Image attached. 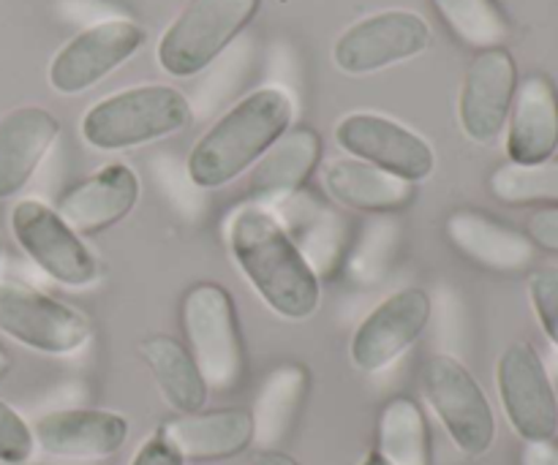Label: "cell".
<instances>
[{
  "label": "cell",
  "instance_id": "29",
  "mask_svg": "<svg viewBox=\"0 0 558 465\" xmlns=\"http://www.w3.org/2000/svg\"><path fill=\"white\" fill-rule=\"evenodd\" d=\"M529 299H532L534 316L548 335V341L558 348V267L545 265L529 276Z\"/></svg>",
  "mask_w": 558,
  "mask_h": 465
},
{
  "label": "cell",
  "instance_id": "16",
  "mask_svg": "<svg viewBox=\"0 0 558 465\" xmlns=\"http://www.w3.org/2000/svg\"><path fill=\"white\" fill-rule=\"evenodd\" d=\"M140 174L129 163H107L71 185L60 196L54 210L74 232H80L82 237H93V234L107 232V229L118 227L123 218H129L140 205Z\"/></svg>",
  "mask_w": 558,
  "mask_h": 465
},
{
  "label": "cell",
  "instance_id": "22",
  "mask_svg": "<svg viewBox=\"0 0 558 465\" xmlns=\"http://www.w3.org/2000/svg\"><path fill=\"white\" fill-rule=\"evenodd\" d=\"M447 234L458 250H463L469 259L488 267V270H526L537 254L529 234H521L518 229L499 223L496 218L477 210L452 212L450 221H447Z\"/></svg>",
  "mask_w": 558,
  "mask_h": 465
},
{
  "label": "cell",
  "instance_id": "14",
  "mask_svg": "<svg viewBox=\"0 0 558 465\" xmlns=\"http://www.w3.org/2000/svg\"><path fill=\"white\" fill-rule=\"evenodd\" d=\"M518 90L515 58L505 47L483 49L469 63L458 96V118L463 134L477 145L499 139L510 120L512 98Z\"/></svg>",
  "mask_w": 558,
  "mask_h": 465
},
{
  "label": "cell",
  "instance_id": "30",
  "mask_svg": "<svg viewBox=\"0 0 558 465\" xmlns=\"http://www.w3.org/2000/svg\"><path fill=\"white\" fill-rule=\"evenodd\" d=\"M529 240L534 248L558 256V207H545L529 218Z\"/></svg>",
  "mask_w": 558,
  "mask_h": 465
},
{
  "label": "cell",
  "instance_id": "10",
  "mask_svg": "<svg viewBox=\"0 0 558 465\" xmlns=\"http://www.w3.org/2000/svg\"><path fill=\"white\" fill-rule=\"evenodd\" d=\"M336 142L343 152L381 172L417 185L436 169V152L417 131L374 112L347 114L336 125Z\"/></svg>",
  "mask_w": 558,
  "mask_h": 465
},
{
  "label": "cell",
  "instance_id": "23",
  "mask_svg": "<svg viewBox=\"0 0 558 465\" xmlns=\"http://www.w3.org/2000/svg\"><path fill=\"white\" fill-rule=\"evenodd\" d=\"M140 357L169 408L178 414H196L207 406L210 387L183 341L172 335H150L140 343Z\"/></svg>",
  "mask_w": 558,
  "mask_h": 465
},
{
  "label": "cell",
  "instance_id": "15",
  "mask_svg": "<svg viewBox=\"0 0 558 465\" xmlns=\"http://www.w3.org/2000/svg\"><path fill=\"white\" fill-rule=\"evenodd\" d=\"M31 428L36 450L60 461H107L123 450L131 433L129 419L109 408H60Z\"/></svg>",
  "mask_w": 558,
  "mask_h": 465
},
{
  "label": "cell",
  "instance_id": "18",
  "mask_svg": "<svg viewBox=\"0 0 558 465\" xmlns=\"http://www.w3.org/2000/svg\"><path fill=\"white\" fill-rule=\"evenodd\" d=\"M558 147V90L545 74H529L518 82L507 131L510 163L532 167L554 158Z\"/></svg>",
  "mask_w": 558,
  "mask_h": 465
},
{
  "label": "cell",
  "instance_id": "7",
  "mask_svg": "<svg viewBox=\"0 0 558 465\" xmlns=\"http://www.w3.org/2000/svg\"><path fill=\"white\" fill-rule=\"evenodd\" d=\"M423 390L452 444L466 457L488 455L496 441V414L472 370L452 354H434L425 363Z\"/></svg>",
  "mask_w": 558,
  "mask_h": 465
},
{
  "label": "cell",
  "instance_id": "24",
  "mask_svg": "<svg viewBox=\"0 0 558 465\" xmlns=\"http://www.w3.org/2000/svg\"><path fill=\"white\" fill-rule=\"evenodd\" d=\"M430 428L423 406L407 395L385 403L376 423V452L390 465H430Z\"/></svg>",
  "mask_w": 558,
  "mask_h": 465
},
{
  "label": "cell",
  "instance_id": "13",
  "mask_svg": "<svg viewBox=\"0 0 558 465\" xmlns=\"http://www.w3.org/2000/svg\"><path fill=\"white\" fill-rule=\"evenodd\" d=\"M145 30L131 20H104L76 33L49 63V85L60 96H80L104 76L134 58L145 44Z\"/></svg>",
  "mask_w": 558,
  "mask_h": 465
},
{
  "label": "cell",
  "instance_id": "5",
  "mask_svg": "<svg viewBox=\"0 0 558 465\" xmlns=\"http://www.w3.org/2000/svg\"><path fill=\"white\" fill-rule=\"evenodd\" d=\"M262 0H191L158 41V63L172 76L205 71L259 11Z\"/></svg>",
  "mask_w": 558,
  "mask_h": 465
},
{
  "label": "cell",
  "instance_id": "4",
  "mask_svg": "<svg viewBox=\"0 0 558 465\" xmlns=\"http://www.w3.org/2000/svg\"><path fill=\"white\" fill-rule=\"evenodd\" d=\"M185 348L199 365L210 392H232L243 381L245 354L234 299L221 283H194L180 303Z\"/></svg>",
  "mask_w": 558,
  "mask_h": 465
},
{
  "label": "cell",
  "instance_id": "12",
  "mask_svg": "<svg viewBox=\"0 0 558 465\" xmlns=\"http://www.w3.org/2000/svg\"><path fill=\"white\" fill-rule=\"evenodd\" d=\"M428 47V22L414 11L392 9L365 16L343 30L332 47V60L347 74L363 76L417 58Z\"/></svg>",
  "mask_w": 558,
  "mask_h": 465
},
{
  "label": "cell",
  "instance_id": "20",
  "mask_svg": "<svg viewBox=\"0 0 558 465\" xmlns=\"http://www.w3.org/2000/svg\"><path fill=\"white\" fill-rule=\"evenodd\" d=\"M58 134V118L44 107H16L0 118V201L31 183Z\"/></svg>",
  "mask_w": 558,
  "mask_h": 465
},
{
  "label": "cell",
  "instance_id": "25",
  "mask_svg": "<svg viewBox=\"0 0 558 465\" xmlns=\"http://www.w3.org/2000/svg\"><path fill=\"white\" fill-rule=\"evenodd\" d=\"M445 25L474 49H496L510 38V20L499 0H434Z\"/></svg>",
  "mask_w": 558,
  "mask_h": 465
},
{
  "label": "cell",
  "instance_id": "36",
  "mask_svg": "<svg viewBox=\"0 0 558 465\" xmlns=\"http://www.w3.org/2000/svg\"><path fill=\"white\" fill-rule=\"evenodd\" d=\"M0 261H3V237H0Z\"/></svg>",
  "mask_w": 558,
  "mask_h": 465
},
{
  "label": "cell",
  "instance_id": "6",
  "mask_svg": "<svg viewBox=\"0 0 558 465\" xmlns=\"http://www.w3.org/2000/svg\"><path fill=\"white\" fill-rule=\"evenodd\" d=\"M0 332L49 357L82 352L93 335L90 319L74 305L22 281H0Z\"/></svg>",
  "mask_w": 558,
  "mask_h": 465
},
{
  "label": "cell",
  "instance_id": "33",
  "mask_svg": "<svg viewBox=\"0 0 558 465\" xmlns=\"http://www.w3.org/2000/svg\"><path fill=\"white\" fill-rule=\"evenodd\" d=\"M254 465H300V463L281 450H262L256 452Z\"/></svg>",
  "mask_w": 558,
  "mask_h": 465
},
{
  "label": "cell",
  "instance_id": "31",
  "mask_svg": "<svg viewBox=\"0 0 558 465\" xmlns=\"http://www.w3.org/2000/svg\"><path fill=\"white\" fill-rule=\"evenodd\" d=\"M131 465H189V463H185L183 455H180V452L174 450V446L156 430V433H153L140 450H136Z\"/></svg>",
  "mask_w": 558,
  "mask_h": 465
},
{
  "label": "cell",
  "instance_id": "9",
  "mask_svg": "<svg viewBox=\"0 0 558 465\" xmlns=\"http://www.w3.org/2000/svg\"><path fill=\"white\" fill-rule=\"evenodd\" d=\"M496 387L512 430L526 444L554 441L558 433V395L532 343L515 341L501 352L496 363Z\"/></svg>",
  "mask_w": 558,
  "mask_h": 465
},
{
  "label": "cell",
  "instance_id": "1",
  "mask_svg": "<svg viewBox=\"0 0 558 465\" xmlns=\"http://www.w3.org/2000/svg\"><path fill=\"white\" fill-rule=\"evenodd\" d=\"M227 245L262 303L287 321H305L322 305V278L281 218L270 207H234L227 223Z\"/></svg>",
  "mask_w": 558,
  "mask_h": 465
},
{
  "label": "cell",
  "instance_id": "26",
  "mask_svg": "<svg viewBox=\"0 0 558 465\" xmlns=\"http://www.w3.org/2000/svg\"><path fill=\"white\" fill-rule=\"evenodd\" d=\"M488 188L496 199L510 207H558V158H548V161L532 163V167L501 163L490 174Z\"/></svg>",
  "mask_w": 558,
  "mask_h": 465
},
{
  "label": "cell",
  "instance_id": "17",
  "mask_svg": "<svg viewBox=\"0 0 558 465\" xmlns=\"http://www.w3.org/2000/svg\"><path fill=\"white\" fill-rule=\"evenodd\" d=\"M158 433L183 455L185 463H221L245 455L256 441L254 412L240 406L202 408L161 423Z\"/></svg>",
  "mask_w": 558,
  "mask_h": 465
},
{
  "label": "cell",
  "instance_id": "8",
  "mask_svg": "<svg viewBox=\"0 0 558 465\" xmlns=\"http://www.w3.org/2000/svg\"><path fill=\"white\" fill-rule=\"evenodd\" d=\"M11 234L27 259L60 286L85 289L101 278V265L90 245L44 201H16L11 210Z\"/></svg>",
  "mask_w": 558,
  "mask_h": 465
},
{
  "label": "cell",
  "instance_id": "34",
  "mask_svg": "<svg viewBox=\"0 0 558 465\" xmlns=\"http://www.w3.org/2000/svg\"><path fill=\"white\" fill-rule=\"evenodd\" d=\"M9 370H11V357H9V352L0 346V379H5V376H9Z\"/></svg>",
  "mask_w": 558,
  "mask_h": 465
},
{
  "label": "cell",
  "instance_id": "27",
  "mask_svg": "<svg viewBox=\"0 0 558 465\" xmlns=\"http://www.w3.org/2000/svg\"><path fill=\"white\" fill-rule=\"evenodd\" d=\"M305 384H308V376H305V368H298V365L278 368L267 379L254 414L256 436H265L267 441L278 439L292 425L298 406L303 403Z\"/></svg>",
  "mask_w": 558,
  "mask_h": 465
},
{
  "label": "cell",
  "instance_id": "11",
  "mask_svg": "<svg viewBox=\"0 0 558 465\" xmlns=\"http://www.w3.org/2000/svg\"><path fill=\"white\" fill-rule=\"evenodd\" d=\"M434 316L430 294L420 286H407L381 299L357 325L349 341L352 365L363 374H379L409 352L423 338Z\"/></svg>",
  "mask_w": 558,
  "mask_h": 465
},
{
  "label": "cell",
  "instance_id": "19",
  "mask_svg": "<svg viewBox=\"0 0 558 465\" xmlns=\"http://www.w3.org/2000/svg\"><path fill=\"white\" fill-rule=\"evenodd\" d=\"M322 152L325 142L314 129H289L251 169V201L272 210L289 196L300 194L319 167Z\"/></svg>",
  "mask_w": 558,
  "mask_h": 465
},
{
  "label": "cell",
  "instance_id": "35",
  "mask_svg": "<svg viewBox=\"0 0 558 465\" xmlns=\"http://www.w3.org/2000/svg\"><path fill=\"white\" fill-rule=\"evenodd\" d=\"M360 465H390V463H387V461H385V457H381V455H379V452H376V450H374V452H368V455H365V461H363V463H360Z\"/></svg>",
  "mask_w": 558,
  "mask_h": 465
},
{
  "label": "cell",
  "instance_id": "28",
  "mask_svg": "<svg viewBox=\"0 0 558 465\" xmlns=\"http://www.w3.org/2000/svg\"><path fill=\"white\" fill-rule=\"evenodd\" d=\"M36 455V439L33 428L25 423L14 406L0 397V463L3 465H25Z\"/></svg>",
  "mask_w": 558,
  "mask_h": 465
},
{
  "label": "cell",
  "instance_id": "2",
  "mask_svg": "<svg viewBox=\"0 0 558 465\" xmlns=\"http://www.w3.org/2000/svg\"><path fill=\"white\" fill-rule=\"evenodd\" d=\"M292 118L294 101L281 87H259L240 98L191 147L185 163L191 183L205 191L234 183L292 129Z\"/></svg>",
  "mask_w": 558,
  "mask_h": 465
},
{
  "label": "cell",
  "instance_id": "3",
  "mask_svg": "<svg viewBox=\"0 0 558 465\" xmlns=\"http://www.w3.org/2000/svg\"><path fill=\"white\" fill-rule=\"evenodd\" d=\"M191 123V101L169 85H136L93 103L82 139L104 152L131 150L172 136Z\"/></svg>",
  "mask_w": 558,
  "mask_h": 465
},
{
  "label": "cell",
  "instance_id": "21",
  "mask_svg": "<svg viewBox=\"0 0 558 465\" xmlns=\"http://www.w3.org/2000/svg\"><path fill=\"white\" fill-rule=\"evenodd\" d=\"M322 183H325L327 196L336 199L338 205L357 212H374V216L407 210L417 194L407 180L392 178V174L352 156L327 163L322 172Z\"/></svg>",
  "mask_w": 558,
  "mask_h": 465
},
{
  "label": "cell",
  "instance_id": "32",
  "mask_svg": "<svg viewBox=\"0 0 558 465\" xmlns=\"http://www.w3.org/2000/svg\"><path fill=\"white\" fill-rule=\"evenodd\" d=\"M521 465H558V446L554 441L526 444V450L521 455Z\"/></svg>",
  "mask_w": 558,
  "mask_h": 465
}]
</instances>
